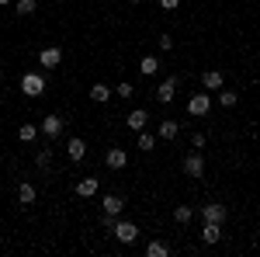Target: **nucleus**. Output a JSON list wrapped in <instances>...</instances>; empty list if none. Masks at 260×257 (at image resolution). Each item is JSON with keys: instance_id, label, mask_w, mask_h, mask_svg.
Segmentation results:
<instances>
[{"instance_id": "obj_14", "label": "nucleus", "mask_w": 260, "mask_h": 257, "mask_svg": "<svg viewBox=\"0 0 260 257\" xmlns=\"http://www.w3.org/2000/svg\"><path fill=\"white\" fill-rule=\"evenodd\" d=\"M201 83H205V91H222V70H205Z\"/></svg>"}, {"instance_id": "obj_9", "label": "nucleus", "mask_w": 260, "mask_h": 257, "mask_svg": "<svg viewBox=\"0 0 260 257\" xmlns=\"http://www.w3.org/2000/svg\"><path fill=\"white\" fill-rule=\"evenodd\" d=\"M201 219H205V222H225V205H219V202L201 205Z\"/></svg>"}, {"instance_id": "obj_5", "label": "nucleus", "mask_w": 260, "mask_h": 257, "mask_svg": "<svg viewBox=\"0 0 260 257\" xmlns=\"http://www.w3.org/2000/svg\"><path fill=\"white\" fill-rule=\"evenodd\" d=\"M39 132H42V136H49V139H59L62 132H66V122H62L59 115H45L42 125H39Z\"/></svg>"}, {"instance_id": "obj_31", "label": "nucleus", "mask_w": 260, "mask_h": 257, "mask_svg": "<svg viewBox=\"0 0 260 257\" xmlns=\"http://www.w3.org/2000/svg\"><path fill=\"white\" fill-rule=\"evenodd\" d=\"M4 4H14V0H0V7H4Z\"/></svg>"}, {"instance_id": "obj_26", "label": "nucleus", "mask_w": 260, "mask_h": 257, "mask_svg": "<svg viewBox=\"0 0 260 257\" xmlns=\"http://www.w3.org/2000/svg\"><path fill=\"white\" fill-rule=\"evenodd\" d=\"M219 101H222V108H233V104L240 101V94H236V91H222V94H219Z\"/></svg>"}, {"instance_id": "obj_22", "label": "nucleus", "mask_w": 260, "mask_h": 257, "mask_svg": "<svg viewBox=\"0 0 260 257\" xmlns=\"http://www.w3.org/2000/svg\"><path fill=\"white\" fill-rule=\"evenodd\" d=\"M153 146H156V136H149V132L142 129V132H139V150H142V153H149Z\"/></svg>"}, {"instance_id": "obj_1", "label": "nucleus", "mask_w": 260, "mask_h": 257, "mask_svg": "<svg viewBox=\"0 0 260 257\" xmlns=\"http://www.w3.org/2000/svg\"><path fill=\"white\" fill-rule=\"evenodd\" d=\"M21 94L42 98V94H45V77H42V73H24V77H21Z\"/></svg>"}, {"instance_id": "obj_2", "label": "nucleus", "mask_w": 260, "mask_h": 257, "mask_svg": "<svg viewBox=\"0 0 260 257\" xmlns=\"http://www.w3.org/2000/svg\"><path fill=\"white\" fill-rule=\"evenodd\" d=\"M111 233L118 237V243H132V240L139 237V226L128 222V219H115V222H111Z\"/></svg>"}, {"instance_id": "obj_10", "label": "nucleus", "mask_w": 260, "mask_h": 257, "mask_svg": "<svg viewBox=\"0 0 260 257\" xmlns=\"http://www.w3.org/2000/svg\"><path fill=\"white\" fill-rule=\"evenodd\" d=\"M125 125H128L132 132H142V129L149 125V111H146V108H136V111H128V119H125Z\"/></svg>"}, {"instance_id": "obj_20", "label": "nucleus", "mask_w": 260, "mask_h": 257, "mask_svg": "<svg viewBox=\"0 0 260 257\" xmlns=\"http://www.w3.org/2000/svg\"><path fill=\"white\" fill-rule=\"evenodd\" d=\"M18 139H21V142H35V139H39V125H31V122H28V125H21Z\"/></svg>"}, {"instance_id": "obj_11", "label": "nucleus", "mask_w": 260, "mask_h": 257, "mask_svg": "<svg viewBox=\"0 0 260 257\" xmlns=\"http://www.w3.org/2000/svg\"><path fill=\"white\" fill-rule=\"evenodd\" d=\"M66 157L73 160V163H80V160L87 157V142H83L80 136H73L70 142H66Z\"/></svg>"}, {"instance_id": "obj_13", "label": "nucleus", "mask_w": 260, "mask_h": 257, "mask_svg": "<svg viewBox=\"0 0 260 257\" xmlns=\"http://www.w3.org/2000/svg\"><path fill=\"white\" fill-rule=\"evenodd\" d=\"M201 240H205V243H219L222 240V222H205V226H201Z\"/></svg>"}, {"instance_id": "obj_6", "label": "nucleus", "mask_w": 260, "mask_h": 257, "mask_svg": "<svg viewBox=\"0 0 260 257\" xmlns=\"http://www.w3.org/2000/svg\"><path fill=\"white\" fill-rule=\"evenodd\" d=\"M184 174L187 178H205V157L201 153H187L184 157Z\"/></svg>"}, {"instance_id": "obj_32", "label": "nucleus", "mask_w": 260, "mask_h": 257, "mask_svg": "<svg viewBox=\"0 0 260 257\" xmlns=\"http://www.w3.org/2000/svg\"><path fill=\"white\" fill-rule=\"evenodd\" d=\"M132 4H146V0H132Z\"/></svg>"}, {"instance_id": "obj_29", "label": "nucleus", "mask_w": 260, "mask_h": 257, "mask_svg": "<svg viewBox=\"0 0 260 257\" xmlns=\"http://www.w3.org/2000/svg\"><path fill=\"white\" fill-rule=\"evenodd\" d=\"M205 142H208V139H205V132H194V139H191V146H194V150H201Z\"/></svg>"}, {"instance_id": "obj_24", "label": "nucleus", "mask_w": 260, "mask_h": 257, "mask_svg": "<svg viewBox=\"0 0 260 257\" xmlns=\"http://www.w3.org/2000/svg\"><path fill=\"white\" fill-rule=\"evenodd\" d=\"M191 216H194L191 205H177V209H174V219H177V222H191Z\"/></svg>"}, {"instance_id": "obj_28", "label": "nucleus", "mask_w": 260, "mask_h": 257, "mask_svg": "<svg viewBox=\"0 0 260 257\" xmlns=\"http://www.w3.org/2000/svg\"><path fill=\"white\" fill-rule=\"evenodd\" d=\"M174 49V39L170 35H160V52H170Z\"/></svg>"}, {"instance_id": "obj_27", "label": "nucleus", "mask_w": 260, "mask_h": 257, "mask_svg": "<svg viewBox=\"0 0 260 257\" xmlns=\"http://www.w3.org/2000/svg\"><path fill=\"white\" fill-rule=\"evenodd\" d=\"M115 98H132V83L128 80H121L118 87H115Z\"/></svg>"}, {"instance_id": "obj_8", "label": "nucleus", "mask_w": 260, "mask_h": 257, "mask_svg": "<svg viewBox=\"0 0 260 257\" xmlns=\"http://www.w3.org/2000/svg\"><path fill=\"white\" fill-rule=\"evenodd\" d=\"M101 209H104V216H108V219H118L121 209H125V198H121V195H104Z\"/></svg>"}, {"instance_id": "obj_30", "label": "nucleus", "mask_w": 260, "mask_h": 257, "mask_svg": "<svg viewBox=\"0 0 260 257\" xmlns=\"http://www.w3.org/2000/svg\"><path fill=\"white\" fill-rule=\"evenodd\" d=\"M160 7H163V11H177L180 0H160Z\"/></svg>"}, {"instance_id": "obj_18", "label": "nucleus", "mask_w": 260, "mask_h": 257, "mask_svg": "<svg viewBox=\"0 0 260 257\" xmlns=\"http://www.w3.org/2000/svg\"><path fill=\"white\" fill-rule=\"evenodd\" d=\"M177 132H180V125L177 122H160V139H167V142H170V139H177Z\"/></svg>"}, {"instance_id": "obj_19", "label": "nucleus", "mask_w": 260, "mask_h": 257, "mask_svg": "<svg viewBox=\"0 0 260 257\" xmlns=\"http://www.w3.org/2000/svg\"><path fill=\"white\" fill-rule=\"evenodd\" d=\"M139 70L146 73V77H153V73L160 70V60H156V56H142V60H139Z\"/></svg>"}, {"instance_id": "obj_4", "label": "nucleus", "mask_w": 260, "mask_h": 257, "mask_svg": "<svg viewBox=\"0 0 260 257\" xmlns=\"http://www.w3.org/2000/svg\"><path fill=\"white\" fill-rule=\"evenodd\" d=\"M212 111V98L208 94H191V101H187V115L191 119H205Z\"/></svg>"}, {"instance_id": "obj_21", "label": "nucleus", "mask_w": 260, "mask_h": 257, "mask_svg": "<svg viewBox=\"0 0 260 257\" xmlns=\"http://www.w3.org/2000/svg\"><path fill=\"white\" fill-rule=\"evenodd\" d=\"M35 7H39V0H14V11H18L21 18H28V14H35Z\"/></svg>"}, {"instance_id": "obj_25", "label": "nucleus", "mask_w": 260, "mask_h": 257, "mask_svg": "<svg viewBox=\"0 0 260 257\" xmlns=\"http://www.w3.org/2000/svg\"><path fill=\"white\" fill-rule=\"evenodd\" d=\"M49 163H52V153H49V150H39V157H35V167H39V170H49Z\"/></svg>"}, {"instance_id": "obj_17", "label": "nucleus", "mask_w": 260, "mask_h": 257, "mask_svg": "<svg viewBox=\"0 0 260 257\" xmlns=\"http://www.w3.org/2000/svg\"><path fill=\"white\" fill-rule=\"evenodd\" d=\"M90 98L98 101V104L111 101V87H108V83H94V87H90Z\"/></svg>"}, {"instance_id": "obj_12", "label": "nucleus", "mask_w": 260, "mask_h": 257, "mask_svg": "<svg viewBox=\"0 0 260 257\" xmlns=\"http://www.w3.org/2000/svg\"><path fill=\"white\" fill-rule=\"evenodd\" d=\"M104 163H108L111 170H121V167L128 163V153H125V150H118V146H111V150H108V157H104Z\"/></svg>"}, {"instance_id": "obj_7", "label": "nucleus", "mask_w": 260, "mask_h": 257, "mask_svg": "<svg viewBox=\"0 0 260 257\" xmlns=\"http://www.w3.org/2000/svg\"><path fill=\"white\" fill-rule=\"evenodd\" d=\"M39 63L45 66V70H56V66L62 63V49H59V45H49V49H42V52H39Z\"/></svg>"}, {"instance_id": "obj_23", "label": "nucleus", "mask_w": 260, "mask_h": 257, "mask_svg": "<svg viewBox=\"0 0 260 257\" xmlns=\"http://www.w3.org/2000/svg\"><path fill=\"white\" fill-rule=\"evenodd\" d=\"M146 254H149V257H167V243H160V240H153V243L146 247Z\"/></svg>"}, {"instance_id": "obj_15", "label": "nucleus", "mask_w": 260, "mask_h": 257, "mask_svg": "<svg viewBox=\"0 0 260 257\" xmlns=\"http://www.w3.org/2000/svg\"><path fill=\"white\" fill-rule=\"evenodd\" d=\"M77 195H80V198H94V195H98V178L77 181Z\"/></svg>"}, {"instance_id": "obj_3", "label": "nucleus", "mask_w": 260, "mask_h": 257, "mask_svg": "<svg viewBox=\"0 0 260 257\" xmlns=\"http://www.w3.org/2000/svg\"><path fill=\"white\" fill-rule=\"evenodd\" d=\"M177 87H180V77H167L163 83H156L153 98L160 101V104H170V101H174V94H177Z\"/></svg>"}, {"instance_id": "obj_16", "label": "nucleus", "mask_w": 260, "mask_h": 257, "mask_svg": "<svg viewBox=\"0 0 260 257\" xmlns=\"http://www.w3.org/2000/svg\"><path fill=\"white\" fill-rule=\"evenodd\" d=\"M35 198H39L35 184H28V181H24V184L18 188V202H21V205H35Z\"/></svg>"}]
</instances>
